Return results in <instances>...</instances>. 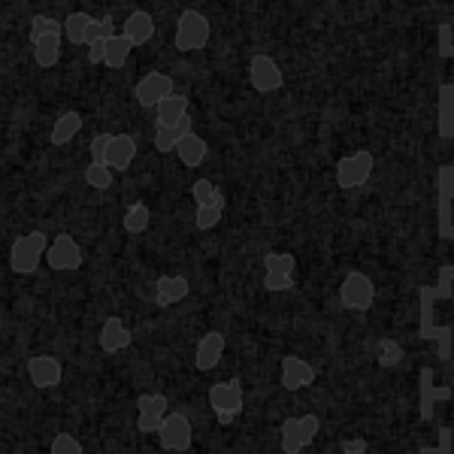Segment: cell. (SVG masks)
Segmentation results:
<instances>
[{
  "instance_id": "obj_33",
  "label": "cell",
  "mask_w": 454,
  "mask_h": 454,
  "mask_svg": "<svg viewBox=\"0 0 454 454\" xmlns=\"http://www.w3.org/2000/svg\"><path fill=\"white\" fill-rule=\"evenodd\" d=\"M130 49H134V43L128 40L124 34L119 36H113V40H106V67H113V70H121L124 64H128V55H130Z\"/></svg>"
},
{
  "instance_id": "obj_7",
  "label": "cell",
  "mask_w": 454,
  "mask_h": 454,
  "mask_svg": "<svg viewBox=\"0 0 454 454\" xmlns=\"http://www.w3.org/2000/svg\"><path fill=\"white\" fill-rule=\"evenodd\" d=\"M4 361H12V357H4ZM21 370H25L27 382H31L36 391H55V387L64 385V361L58 355H49V351H36V355H27L25 361H16Z\"/></svg>"
},
{
  "instance_id": "obj_3",
  "label": "cell",
  "mask_w": 454,
  "mask_h": 454,
  "mask_svg": "<svg viewBox=\"0 0 454 454\" xmlns=\"http://www.w3.org/2000/svg\"><path fill=\"white\" fill-rule=\"evenodd\" d=\"M254 200H258V197H246V209H248V215H252V222H254ZM312 203V200H309ZM312 209H315V203H312ZM315 212H318V209H315ZM233 215H237V218H243V215H239V212H233ZM397 215H406V218H412V222H415V227H419V233H421V222H419V215H415V212L412 209H409V207H391V209H385L382 212V215H379V224H387V222H391V218H397ZM227 218V215H224ZM321 218V215H318ZM243 222H246V218H243ZM248 224V222H246ZM179 227H185V218H182V215H176V218H170V222H167L164 227H160V231H158V237H155V243H152V267H155L158 270V273H167V270H164V263H160V261H164V248H167V243H170V239L176 237V231H179ZM248 227H252V224H248ZM254 227H258V224H254ZM261 233V231H258ZM261 237H263V233H261ZM258 237V239H261ZM331 237H333V233H331ZM263 246V243H261ZM333 246L336 248H340V243H336V237H333ZM263 248H267V246H263ZM340 252H342V248H340ZM342 258H346V254H342ZM215 325H233V321H209V325L207 327H215ZM207 327H200V331H207ZM239 327V325H237ZM243 331H246V327H243ZM248 333V331H246ZM254 336V333H252ZM254 340H258V336H254ZM207 376H209V372H207ZM254 427H258V424H254ZM270 430H273V427H270Z\"/></svg>"
},
{
  "instance_id": "obj_37",
  "label": "cell",
  "mask_w": 454,
  "mask_h": 454,
  "mask_svg": "<svg viewBox=\"0 0 454 454\" xmlns=\"http://www.w3.org/2000/svg\"><path fill=\"white\" fill-rule=\"evenodd\" d=\"M113 143V134H98L91 137V145H88V155H91V164H106V149Z\"/></svg>"
},
{
  "instance_id": "obj_29",
  "label": "cell",
  "mask_w": 454,
  "mask_h": 454,
  "mask_svg": "<svg viewBox=\"0 0 454 454\" xmlns=\"http://www.w3.org/2000/svg\"><path fill=\"white\" fill-rule=\"evenodd\" d=\"M61 43H64V34H49L43 36L40 43H34V61L36 67L43 70H52L58 61H61Z\"/></svg>"
},
{
  "instance_id": "obj_14",
  "label": "cell",
  "mask_w": 454,
  "mask_h": 454,
  "mask_svg": "<svg viewBox=\"0 0 454 454\" xmlns=\"http://www.w3.org/2000/svg\"><path fill=\"white\" fill-rule=\"evenodd\" d=\"M134 331L121 315H106L98 325V348L104 355H121V351L134 348Z\"/></svg>"
},
{
  "instance_id": "obj_34",
  "label": "cell",
  "mask_w": 454,
  "mask_h": 454,
  "mask_svg": "<svg viewBox=\"0 0 454 454\" xmlns=\"http://www.w3.org/2000/svg\"><path fill=\"white\" fill-rule=\"evenodd\" d=\"M224 215L227 212H218V209H209V207H194V215H192V224L194 231L200 233H212L224 224Z\"/></svg>"
},
{
  "instance_id": "obj_25",
  "label": "cell",
  "mask_w": 454,
  "mask_h": 454,
  "mask_svg": "<svg viewBox=\"0 0 454 454\" xmlns=\"http://www.w3.org/2000/svg\"><path fill=\"white\" fill-rule=\"evenodd\" d=\"M121 34L128 36L134 46H145V43H152V36H155V19H152L149 12H143V10L130 12V16L124 19Z\"/></svg>"
},
{
  "instance_id": "obj_22",
  "label": "cell",
  "mask_w": 454,
  "mask_h": 454,
  "mask_svg": "<svg viewBox=\"0 0 454 454\" xmlns=\"http://www.w3.org/2000/svg\"><path fill=\"white\" fill-rule=\"evenodd\" d=\"M188 134H194V115H185L179 124L173 128H155V149L160 155H170V152L179 149V143L185 140Z\"/></svg>"
},
{
  "instance_id": "obj_13",
  "label": "cell",
  "mask_w": 454,
  "mask_h": 454,
  "mask_svg": "<svg viewBox=\"0 0 454 454\" xmlns=\"http://www.w3.org/2000/svg\"><path fill=\"white\" fill-rule=\"evenodd\" d=\"M176 94V82L170 73L164 70H149L140 82L134 85V98L143 109H158L167 98Z\"/></svg>"
},
{
  "instance_id": "obj_24",
  "label": "cell",
  "mask_w": 454,
  "mask_h": 454,
  "mask_svg": "<svg viewBox=\"0 0 454 454\" xmlns=\"http://www.w3.org/2000/svg\"><path fill=\"white\" fill-rule=\"evenodd\" d=\"M306 449H309V442H306L303 424H300L297 415L282 419V424H279V451L282 454H303Z\"/></svg>"
},
{
  "instance_id": "obj_31",
  "label": "cell",
  "mask_w": 454,
  "mask_h": 454,
  "mask_svg": "<svg viewBox=\"0 0 454 454\" xmlns=\"http://www.w3.org/2000/svg\"><path fill=\"white\" fill-rule=\"evenodd\" d=\"M12 449H16V445H12ZM49 454H85V445H82V439L76 434H70V430H55V434L49 436Z\"/></svg>"
},
{
  "instance_id": "obj_36",
  "label": "cell",
  "mask_w": 454,
  "mask_h": 454,
  "mask_svg": "<svg viewBox=\"0 0 454 454\" xmlns=\"http://www.w3.org/2000/svg\"><path fill=\"white\" fill-rule=\"evenodd\" d=\"M261 285H263V291H270V294H288V291H294L297 276H285V273H263V276H261Z\"/></svg>"
},
{
  "instance_id": "obj_23",
  "label": "cell",
  "mask_w": 454,
  "mask_h": 454,
  "mask_svg": "<svg viewBox=\"0 0 454 454\" xmlns=\"http://www.w3.org/2000/svg\"><path fill=\"white\" fill-rule=\"evenodd\" d=\"M436 130H439V140H454V82L439 85Z\"/></svg>"
},
{
  "instance_id": "obj_5",
  "label": "cell",
  "mask_w": 454,
  "mask_h": 454,
  "mask_svg": "<svg viewBox=\"0 0 454 454\" xmlns=\"http://www.w3.org/2000/svg\"><path fill=\"white\" fill-rule=\"evenodd\" d=\"M212 419H215L218 427H231L239 415L246 412V385L239 376H224L218 382L209 385L207 391Z\"/></svg>"
},
{
  "instance_id": "obj_28",
  "label": "cell",
  "mask_w": 454,
  "mask_h": 454,
  "mask_svg": "<svg viewBox=\"0 0 454 454\" xmlns=\"http://www.w3.org/2000/svg\"><path fill=\"white\" fill-rule=\"evenodd\" d=\"M176 155H179V164H182V167L194 170V167H203V160H207V155H209V143L203 140L200 134H188L185 140L179 143Z\"/></svg>"
},
{
  "instance_id": "obj_16",
  "label": "cell",
  "mask_w": 454,
  "mask_h": 454,
  "mask_svg": "<svg viewBox=\"0 0 454 454\" xmlns=\"http://www.w3.org/2000/svg\"><path fill=\"white\" fill-rule=\"evenodd\" d=\"M239 203H243V209H246V200H239ZM394 203H406V207H412L409 200H391V203H382V207H379V212H382L385 207H394ZM412 209H415V207H412ZM176 212H182L179 203H170V207H164V209L158 212L155 222H152V231L145 233V237H140V258H143L145 267L152 270V273H158V270L149 263V243H152V237H155V231L160 227V222H164V218H170V215H176ZM233 212H237V209H233ZM415 212H419V209H415ZM246 215H248V212H246ZM419 218H421V212H419ZM252 224H254V222H252ZM252 231H254V227H252ZM327 231H331V227H327ZM331 233H333V231H331ZM333 237H336V233H333ZM215 318H224V315H215ZM215 318H194V327H192V331H200V327L207 325V321H215ZM224 321H233V318H224ZM237 325H239V321H237ZM246 331H248V327H246ZM207 379H209V376H207Z\"/></svg>"
},
{
  "instance_id": "obj_20",
  "label": "cell",
  "mask_w": 454,
  "mask_h": 454,
  "mask_svg": "<svg viewBox=\"0 0 454 454\" xmlns=\"http://www.w3.org/2000/svg\"><path fill=\"white\" fill-rule=\"evenodd\" d=\"M188 194H192L194 207H209L218 212H227V207H231L227 194L212 179H194L192 185H188Z\"/></svg>"
},
{
  "instance_id": "obj_38",
  "label": "cell",
  "mask_w": 454,
  "mask_h": 454,
  "mask_svg": "<svg viewBox=\"0 0 454 454\" xmlns=\"http://www.w3.org/2000/svg\"><path fill=\"white\" fill-rule=\"evenodd\" d=\"M394 207H406V203H394ZM385 209H391V207H385ZM382 209V212H385ZM409 209H412V207H409ZM248 212V209H246ZM382 212H379V215H382ZM415 212V209H412ZM176 215H182V212H176ZM176 215H170V218H176ZM415 215H419V212H415ZM170 218H164V222H160V227H164L167 222H170ZM248 218H252V215H248ZM419 222H421V218H419ZM160 227H158V231H160ZM158 231H155V237H158ZM155 237H152V243H155ZM152 243H149V263H152ZM263 243H267V239H263ZM215 321H224V318H215ZM207 325H209V321H207ZM207 325H203V327H207ZM233 325H237V321H233ZM239 327H243V325H239ZM248 333H252V331H248Z\"/></svg>"
},
{
  "instance_id": "obj_26",
  "label": "cell",
  "mask_w": 454,
  "mask_h": 454,
  "mask_svg": "<svg viewBox=\"0 0 454 454\" xmlns=\"http://www.w3.org/2000/svg\"><path fill=\"white\" fill-rule=\"evenodd\" d=\"M82 113H76V109H67V113H61L52 124V134H49V140L52 145H67L70 140H76L79 130H82Z\"/></svg>"
},
{
  "instance_id": "obj_15",
  "label": "cell",
  "mask_w": 454,
  "mask_h": 454,
  "mask_svg": "<svg viewBox=\"0 0 454 454\" xmlns=\"http://www.w3.org/2000/svg\"><path fill=\"white\" fill-rule=\"evenodd\" d=\"M192 297V279L185 273H158L155 276V291H152V303L158 309H173L182 306Z\"/></svg>"
},
{
  "instance_id": "obj_19",
  "label": "cell",
  "mask_w": 454,
  "mask_h": 454,
  "mask_svg": "<svg viewBox=\"0 0 454 454\" xmlns=\"http://www.w3.org/2000/svg\"><path fill=\"white\" fill-rule=\"evenodd\" d=\"M152 222H155V212L145 200H130L128 207L121 209V231L130 233V237H143V233H149Z\"/></svg>"
},
{
  "instance_id": "obj_32",
  "label": "cell",
  "mask_w": 454,
  "mask_h": 454,
  "mask_svg": "<svg viewBox=\"0 0 454 454\" xmlns=\"http://www.w3.org/2000/svg\"><path fill=\"white\" fill-rule=\"evenodd\" d=\"M94 16H88V12H70L67 19H64V36L73 43V46H85V34L88 27H91Z\"/></svg>"
},
{
  "instance_id": "obj_21",
  "label": "cell",
  "mask_w": 454,
  "mask_h": 454,
  "mask_svg": "<svg viewBox=\"0 0 454 454\" xmlns=\"http://www.w3.org/2000/svg\"><path fill=\"white\" fill-rule=\"evenodd\" d=\"M185 115H192V100H188V94L176 91L173 98H167L164 104L155 109V128H173V124H179Z\"/></svg>"
},
{
  "instance_id": "obj_9",
  "label": "cell",
  "mask_w": 454,
  "mask_h": 454,
  "mask_svg": "<svg viewBox=\"0 0 454 454\" xmlns=\"http://www.w3.org/2000/svg\"><path fill=\"white\" fill-rule=\"evenodd\" d=\"M372 170H376V155H372L370 149L351 152V155L336 160L333 185L340 188V192H361L372 179Z\"/></svg>"
},
{
  "instance_id": "obj_30",
  "label": "cell",
  "mask_w": 454,
  "mask_h": 454,
  "mask_svg": "<svg viewBox=\"0 0 454 454\" xmlns=\"http://www.w3.org/2000/svg\"><path fill=\"white\" fill-rule=\"evenodd\" d=\"M82 182H85V188H91V192H109L115 182V170L106 164H91V160H88Z\"/></svg>"
},
{
  "instance_id": "obj_8",
  "label": "cell",
  "mask_w": 454,
  "mask_h": 454,
  "mask_svg": "<svg viewBox=\"0 0 454 454\" xmlns=\"http://www.w3.org/2000/svg\"><path fill=\"white\" fill-rule=\"evenodd\" d=\"M436 239L454 243V164L436 167Z\"/></svg>"
},
{
  "instance_id": "obj_11",
  "label": "cell",
  "mask_w": 454,
  "mask_h": 454,
  "mask_svg": "<svg viewBox=\"0 0 454 454\" xmlns=\"http://www.w3.org/2000/svg\"><path fill=\"white\" fill-rule=\"evenodd\" d=\"M52 246L46 252V267L55 270V273H79L85 267V248L73 233L58 231L52 233Z\"/></svg>"
},
{
  "instance_id": "obj_1",
  "label": "cell",
  "mask_w": 454,
  "mask_h": 454,
  "mask_svg": "<svg viewBox=\"0 0 454 454\" xmlns=\"http://www.w3.org/2000/svg\"><path fill=\"white\" fill-rule=\"evenodd\" d=\"M382 336V315L342 309L336 291L306 297L276 325L282 351L309 357L318 382L300 394L282 391L276 409L282 415L315 412L321 436L303 454H419L436 421L419 419V370L415 376V331L409 321L400 340L409 346V361L400 370L376 367V340ZM282 454V451H279Z\"/></svg>"
},
{
  "instance_id": "obj_6",
  "label": "cell",
  "mask_w": 454,
  "mask_h": 454,
  "mask_svg": "<svg viewBox=\"0 0 454 454\" xmlns=\"http://www.w3.org/2000/svg\"><path fill=\"white\" fill-rule=\"evenodd\" d=\"M49 233L40 227H31L27 233H19L10 243V273L16 276H34L40 273V261H46L49 252Z\"/></svg>"
},
{
  "instance_id": "obj_12",
  "label": "cell",
  "mask_w": 454,
  "mask_h": 454,
  "mask_svg": "<svg viewBox=\"0 0 454 454\" xmlns=\"http://www.w3.org/2000/svg\"><path fill=\"white\" fill-rule=\"evenodd\" d=\"M155 439H158L160 449L170 451V454L192 451V445H194V421H192V415L182 412V409H173V412L167 415L164 427H160V434Z\"/></svg>"
},
{
  "instance_id": "obj_35",
  "label": "cell",
  "mask_w": 454,
  "mask_h": 454,
  "mask_svg": "<svg viewBox=\"0 0 454 454\" xmlns=\"http://www.w3.org/2000/svg\"><path fill=\"white\" fill-rule=\"evenodd\" d=\"M49 34H64V21L52 19V16H34L31 19V31H27L31 46H34V43H40L43 36H49Z\"/></svg>"
},
{
  "instance_id": "obj_4",
  "label": "cell",
  "mask_w": 454,
  "mask_h": 454,
  "mask_svg": "<svg viewBox=\"0 0 454 454\" xmlns=\"http://www.w3.org/2000/svg\"><path fill=\"white\" fill-rule=\"evenodd\" d=\"M318 200H321V197H318ZM321 207H325V203H321ZM325 215H327V209H325ZM327 222H331V215H327ZM336 243H340V237H336ZM342 254H346V252H342ZM336 297H340L342 309H348V312H370L372 306H376L379 285H376V279H372L370 273H364V270H357V267H351V263H348L346 276L336 282Z\"/></svg>"
},
{
  "instance_id": "obj_2",
  "label": "cell",
  "mask_w": 454,
  "mask_h": 454,
  "mask_svg": "<svg viewBox=\"0 0 454 454\" xmlns=\"http://www.w3.org/2000/svg\"><path fill=\"white\" fill-rule=\"evenodd\" d=\"M270 203H300V207H306L315 218H318V212L312 209V203H309V200H300V197H297V200H279V197H273V200H261V197H258L252 209H254V224H258V231H261V233H263V209H267ZM318 222H321V218H318ZM224 224H239V227H246L248 233H254L252 227H248V224L243 222V218H237V215H231ZM321 224H325V222H321ZM325 231H327V227H325ZM400 231H409L415 239H419V246H421V233H419V227H415L412 218L397 215V218H391V222H387V224L382 227L385 248H387V239H391L394 233H400ZM197 237H200V231H194V224H185V227H179V231H176V237H173L170 243H167V248H164V261H160V263H164L167 273H182V270H179V261H182V254H185V248L192 246ZM254 237H258V233H254ZM263 239H267V237H263ZM258 243H261V239H258ZM267 246H270V243H267ZM333 248H336V246H333ZM263 252H267V248H263ZM336 252H340V248H336ZM421 254H424V248H421ZM340 261H346V258H342V252H340ZM346 263H348V261H346ZM192 291H194V288H192ZM222 327H237V325H222ZM222 327L215 325V331H222ZM237 331H243V327H237ZM243 333H246V331H243ZM248 336H252V333H248ZM252 340H254V336H252ZM258 342H261V340H258ZM261 346H263V342H261ZM263 348H267V346H263ZM270 351H273V348H270ZM209 382H212V379H209ZM248 424H252V421H248Z\"/></svg>"
},
{
  "instance_id": "obj_18",
  "label": "cell",
  "mask_w": 454,
  "mask_h": 454,
  "mask_svg": "<svg viewBox=\"0 0 454 454\" xmlns=\"http://www.w3.org/2000/svg\"><path fill=\"white\" fill-rule=\"evenodd\" d=\"M137 152H140V145H137V137L113 134V143H109V149H106V167H113L115 173L130 170V164L137 160Z\"/></svg>"
},
{
  "instance_id": "obj_27",
  "label": "cell",
  "mask_w": 454,
  "mask_h": 454,
  "mask_svg": "<svg viewBox=\"0 0 454 454\" xmlns=\"http://www.w3.org/2000/svg\"><path fill=\"white\" fill-rule=\"evenodd\" d=\"M300 267L297 254L288 252V248H267L261 254V270L263 273H285V276H294Z\"/></svg>"
},
{
  "instance_id": "obj_17",
  "label": "cell",
  "mask_w": 454,
  "mask_h": 454,
  "mask_svg": "<svg viewBox=\"0 0 454 454\" xmlns=\"http://www.w3.org/2000/svg\"><path fill=\"white\" fill-rule=\"evenodd\" d=\"M248 82L261 94L282 91L285 70L279 67V61L273 55H252V61H248Z\"/></svg>"
},
{
  "instance_id": "obj_10",
  "label": "cell",
  "mask_w": 454,
  "mask_h": 454,
  "mask_svg": "<svg viewBox=\"0 0 454 454\" xmlns=\"http://www.w3.org/2000/svg\"><path fill=\"white\" fill-rule=\"evenodd\" d=\"M212 40V21L203 16L200 10H185L176 21V49L179 52H200L207 49V43Z\"/></svg>"
}]
</instances>
